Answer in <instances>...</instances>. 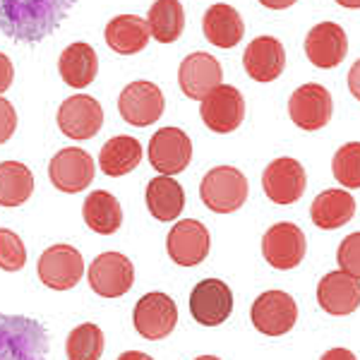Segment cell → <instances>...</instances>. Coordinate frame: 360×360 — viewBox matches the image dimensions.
I'll list each match as a JSON object with an SVG mask.
<instances>
[{"instance_id":"obj_14","label":"cell","mask_w":360,"mask_h":360,"mask_svg":"<svg viewBox=\"0 0 360 360\" xmlns=\"http://www.w3.org/2000/svg\"><path fill=\"white\" fill-rule=\"evenodd\" d=\"M334 101L332 94L322 84H303L293 91L288 101V115L300 130L315 132L322 130L332 120Z\"/></svg>"},{"instance_id":"obj_31","label":"cell","mask_w":360,"mask_h":360,"mask_svg":"<svg viewBox=\"0 0 360 360\" xmlns=\"http://www.w3.org/2000/svg\"><path fill=\"white\" fill-rule=\"evenodd\" d=\"M103 332L91 322L75 327L68 336V358L70 360H101L103 356Z\"/></svg>"},{"instance_id":"obj_1","label":"cell","mask_w":360,"mask_h":360,"mask_svg":"<svg viewBox=\"0 0 360 360\" xmlns=\"http://www.w3.org/2000/svg\"><path fill=\"white\" fill-rule=\"evenodd\" d=\"M75 0H0V32L22 44H39L56 32Z\"/></svg>"},{"instance_id":"obj_5","label":"cell","mask_w":360,"mask_h":360,"mask_svg":"<svg viewBox=\"0 0 360 360\" xmlns=\"http://www.w3.org/2000/svg\"><path fill=\"white\" fill-rule=\"evenodd\" d=\"M164 94L154 82L147 79H137V82L127 84L118 96V111L123 115L125 123L135 127H147L156 123L164 115Z\"/></svg>"},{"instance_id":"obj_33","label":"cell","mask_w":360,"mask_h":360,"mask_svg":"<svg viewBox=\"0 0 360 360\" xmlns=\"http://www.w3.org/2000/svg\"><path fill=\"white\" fill-rule=\"evenodd\" d=\"M27 264V248L22 238L8 229H0V269L20 271Z\"/></svg>"},{"instance_id":"obj_9","label":"cell","mask_w":360,"mask_h":360,"mask_svg":"<svg viewBox=\"0 0 360 360\" xmlns=\"http://www.w3.org/2000/svg\"><path fill=\"white\" fill-rule=\"evenodd\" d=\"M149 164L161 176H176L193 161V142L180 127H161L149 142Z\"/></svg>"},{"instance_id":"obj_19","label":"cell","mask_w":360,"mask_h":360,"mask_svg":"<svg viewBox=\"0 0 360 360\" xmlns=\"http://www.w3.org/2000/svg\"><path fill=\"white\" fill-rule=\"evenodd\" d=\"M348 53V37L336 22H322L305 37V56L315 68L329 70L344 63Z\"/></svg>"},{"instance_id":"obj_21","label":"cell","mask_w":360,"mask_h":360,"mask_svg":"<svg viewBox=\"0 0 360 360\" xmlns=\"http://www.w3.org/2000/svg\"><path fill=\"white\" fill-rule=\"evenodd\" d=\"M243 65L255 82H274L286 68V51L274 37H257L245 49Z\"/></svg>"},{"instance_id":"obj_25","label":"cell","mask_w":360,"mask_h":360,"mask_svg":"<svg viewBox=\"0 0 360 360\" xmlns=\"http://www.w3.org/2000/svg\"><path fill=\"white\" fill-rule=\"evenodd\" d=\"M356 214V200L348 190H324L315 197L310 207L312 224L317 229L334 231L346 226Z\"/></svg>"},{"instance_id":"obj_15","label":"cell","mask_w":360,"mask_h":360,"mask_svg":"<svg viewBox=\"0 0 360 360\" xmlns=\"http://www.w3.org/2000/svg\"><path fill=\"white\" fill-rule=\"evenodd\" d=\"M305 168L291 156H281V159L271 161L262 173V188L274 205H293V202H298L305 193Z\"/></svg>"},{"instance_id":"obj_41","label":"cell","mask_w":360,"mask_h":360,"mask_svg":"<svg viewBox=\"0 0 360 360\" xmlns=\"http://www.w3.org/2000/svg\"><path fill=\"white\" fill-rule=\"evenodd\" d=\"M341 8H348V10H360V0H336Z\"/></svg>"},{"instance_id":"obj_8","label":"cell","mask_w":360,"mask_h":360,"mask_svg":"<svg viewBox=\"0 0 360 360\" xmlns=\"http://www.w3.org/2000/svg\"><path fill=\"white\" fill-rule=\"evenodd\" d=\"M135 329L139 336L149 341L166 339L178 324V307L173 303L171 295L152 291L137 300L135 305Z\"/></svg>"},{"instance_id":"obj_42","label":"cell","mask_w":360,"mask_h":360,"mask_svg":"<svg viewBox=\"0 0 360 360\" xmlns=\"http://www.w3.org/2000/svg\"><path fill=\"white\" fill-rule=\"evenodd\" d=\"M195 360H221V358H217V356H200V358H195Z\"/></svg>"},{"instance_id":"obj_22","label":"cell","mask_w":360,"mask_h":360,"mask_svg":"<svg viewBox=\"0 0 360 360\" xmlns=\"http://www.w3.org/2000/svg\"><path fill=\"white\" fill-rule=\"evenodd\" d=\"M202 29H205L207 41L219 46V49H233L245 37V25H243L240 13L226 3H217L207 10Z\"/></svg>"},{"instance_id":"obj_39","label":"cell","mask_w":360,"mask_h":360,"mask_svg":"<svg viewBox=\"0 0 360 360\" xmlns=\"http://www.w3.org/2000/svg\"><path fill=\"white\" fill-rule=\"evenodd\" d=\"M259 3L269 10H286V8H291V5L298 3V0H259Z\"/></svg>"},{"instance_id":"obj_40","label":"cell","mask_w":360,"mask_h":360,"mask_svg":"<svg viewBox=\"0 0 360 360\" xmlns=\"http://www.w3.org/2000/svg\"><path fill=\"white\" fill-rule=\"evenodd\" d=\"M118 360H154V358L147 356V353H139V351H127Z\"/></svg>"},{"instance_id":"obj_4","label":"cell","mask_w":360,"mask_h":360,"mask_svg":"<svg viewBox=\"0 0 360 360\" xmlns=\"http://www.w3.org/2000/svg\"><path fill=\"white\" fill-rule=\"evenodd\" d=\"M250 317L259 334L283 336L298 322V305H295L293 295H288L286 291H264L252 303Z\"/></svg>"},{"instance_id":"obj_12","label":"cell","mask_w":360,"mask_h":360,"mask_svg":"<svg viewBox=\"0 0 360 360\" xmlns=\"http://www.w3.org/2000/svg\"><path fill=\"white\" fill-rule=\"evenodd\" d=\"M103 125V108L94 96L75 94L58 108V127L70 139H91Z\"/></svg>"},{"instance_id":"obj_26","label":"cell","mask_w":360,"mask_h":360,"mask_svg":"<svg viewBox=\"0 0 360 360\" xmlns=\"http://www.w3.org/2000/svg\"><path fill=\"white\" fill-rule=\"evenodd\" d=\"M139 161H142V144L130 135L111 137L98 154V168L111 178H120L135 171Z\"/></svg>"},{"instance_id":"obj_35","label":"cell","mask_w":360,"mask_h":360,"mask_svg":"<svg viewBox=\"0 0 360 360\" xmlns=\"http://www.w3.org/2000/svg\"><path fill=\"white\" fill-rule=\"evenodd\" d=\"M17 127V111L13 108V103L0 98V144L8 142L15 135Z\"/></svg>"},{"instance_id":"obj_36","label":"cell","mask_w":360,"mask_h":360,"mask_svg":"<svg viewBox=\"0 0 360 360\" xmlns=\"http://www.w3.org/2000/svg\"><path fill=\"white\" fill-rule=\"evenodd\" d=\"M13 79H15V68H13V63H10V58L5 56V53H0V94L10 89Z\"/></svg>"},{"instance_id":"obj_11","label":"cell","mask_w":360,"mask_h":360,"mask_svg":"<svg viewBox=\"0 0 360 360\" xmlns=\"http://www.w3.org/2000/svg\"><path fill=\"white\" fill-rule=\"evenodd\" d=\"M94 159L89 152L79 147H65L60 149L49 164V178L60 193L75 195L82 193L86 185L94 180Z\"/></svg>"},{"instance_id":"obj_20","label":"cell","mask_w":360,"mask_h":360,"mask_svg":"<svg viewBox=\"0 0 360 360\" xmlns=\"http://www.w3.org/2000/svg\"><path fill=\"white\" fill-rule=\"evenodd\" d=\"M224 79L221 63L212 53H190L180 63L178 82L185 96L202 101L209 91H214Z\"/></svg>"},{"instance_id":"obj_37","label":"cell","mask_w":360,"mask_h":360,"mask_svg":"<svg viewBox=\"0 0 360 360\" xmlns=\"http://www.w3.org/2000/svg\"><path fill=\"white\" fill-rule=\"evenodd\" d=\"M348 89H351V94L360 101V60L353 63L351 72H348Z\"/></svg>"},{"instance_id":"obj_24","label":"cell","mask_w":360,"mask_h":360,"mask_svg":"<svg viewBox=\"0 0 360 360\" xmlns=\"http://www.w3.org/2000/svg\"><path fill=\"white\" fill-rule=\"evenodd\" d=\"M58 70H60V77L68 86H72V89H84V86H89L96 79V72H98L96 51L84 41L70 44L60 53Z\"/></svg>"},{"instance_id":"obj_16","label":"cell","mask_w":360,"mask_h":360,"mask_svg":"<svg viewBox=\"0 0 360 360\" xmlns=\"http://www.w3.org/2000/svg\"><path fill=\"white\" fill-rule=\"evenodd\" d=\"M190 312L205 327H219L233 312V293L221 278H205L190 293Z\"/></svg>"},{"instance_id":"obj_38","label":"cell","mask_w":360,"mask_h":360,"mask_svg":"<svg viewBox=\"0 0 360 360\" xmlns=\"http://www.w3.org/2000/svg\"><path fill=\"white\" fill-rule=\"evenodd\" d=\"M319 360H358V358L348 348H332V351H327Z\"/></svg>"},{"instance_id":"obj_29","label":"cell","mask_w":360,"mask_h":360,"mask_svg":"<svg viewBox=\"0 0 360 360\" xmlns=\"http://www.w3.org/2000/svg\"><path fill=\"white\" fill-rule=\"evenodd\" d=\"M147 25L159 44H173L185 29V10L180 0H156L149 8Z\"/></svg>"},{"instance_id":"obj_27","label":"cell","mask_w":360,"mask_h":360,"mask_svg":"<svg viewBox=\"0 0 360 360\" xmlns=\"http://www.w3.org/2000/svg\"><path fill=\"white\" fill-rule=\"evenodd\" d=\"M147 209L159 221H173L185 209V193L178 180L171 176H159L147 185Z\"/></svg>"},{"instance_id":"obj_30","label":"cell","mask_w":360,"mask_h":360,"mask_svg":"<svg viewBox=\"0 0 360 360\" xmlns=\"http://www.w3.org/2000/svg\"><path fill=\"white\" fill-rule=\"evenodd\" d=\"M34 193V176L27 164L3 161L0 164V207H22Z\"/></svg>"},{"instance_id":"obj_3","label":"cell","mask_w":360,"mask_h":360,"mask_svg":"<svg viewBox=\"0 0 360 360\" xmlns=\"http://www.w3.org/2000/svg\"><path fill=\"white\" fill-rule=\"evenodd\" d=\"M248 178L233 166H217L202 178L200 197L207 209L217 214H233L248 200Z\"/></svg>"},{"instance_id":"obj_10","label":"cell","mask_w":360,"mask_h":360,"mask_svg":"<svg viewBox=\"0 0 360 360\" xmlns=\"http://www.w3.org/2000/svg\"><path fill=\"white\" fill-rule=\"evenodd\" d=\"M84 276V259L77 248L53 245L39 257V278L53 291H70Z\"/></svg>"},{"instance_id":"obj_18","label":"cell","mask_w":360,"mask_h":360,"mask_svg":"<svg viewBox=\"0 0 360 360\" xmlns=\"http://www.w3.org/2000/svg\"><path fill=\"white\" fill-rule=\"evenodd\" d=\"M317 303L327 315H353L360 307V278L346 271H329L317 286Z\"/></svg>"},{"instance_id":"obj_34","label":"cell","mask_w":360,"mask_h":360,"mask_svg":"<svg viewBox=\"0 0 360 360\" xmlns=\"http://www.w3.org/2000/svg\"><path fill=\"white\" fill-rule=\"evenodd\" d=\"M336 259H339L341 271L360 278V231L358 233H351L341 240L339 252H336Z\"/></svg>"},{"instance_id":"obj_28","label":"cell","mask_w":360,"mask_h":360,"mask_svg":"<svg viewBox=\"0 0 360 360\" xmlns=\"http://www.w3.org/2000/svg\"><path fill=\"white\" fill-rule=\"evenodd\" d=\"M84 224L89 226L94 233L111 236L120 229L123 224V207L115 200L111 193H103V190H94L84 200Z\"/></svg>"},{"instance_id":"obj_32","label":"cell","mask_w":360,"mask_h":360,"mask_svg":"<svg viewBox=\"0 0 360 360\" xmlns=\"http://www.w3.org/2000/svg\"><path fill=\"white\" fill-rule=\"evenodd\" d=\"M334 178L344 188L358 190L360 188V142H348L334 154L332 161Z\"/></svg>"},{"instance_id":"obj_7","label":"cell","mask_w":360,"mask_h":360,"mask_svg":"<svg viewBox=\"0 0 360 360\" xmlns=\"http://www.w3.org/2000/svg\"><path fill=\"white\" fill-rule=\"evenodd\" d=\"M135 283V266L120 252H101L89 266V286L101 298H120Z\"/></svg>"},{"instance_id":"obj_17","label":"cell","mask_w":360,"mask_h":360,"mask_svg":"<svg viewBox=\"0 0 360 360\" xmlns=\"http://www.w3.org/2000/svg\"><path fill=\"white\" fill-rule=\"evenodd\" d=\"M209 231L202 221L195 219H183L171 229L166 238L168 257L180 266H195L202 264L209 255Z\"/></svg>"},{"instance_id":"obj_13","label":"cell","mask_w":360,"mask_h":360,"mask_svg":"<svg viewBox=\"0 0 360 360\" xmlns=\"http://www.w3.org/2000/svg\"><path fill=\"white\" fill-rule=\"evenodd\" d=\"M245 118V98L236 86L219 84L214 91L202 98V120L212 132L226 135L238 130Z\"/></svg>"},{"instance_id":"obj_2","label":"cell","mask_w":360,"mask_h":360,"mask_svg":"<svg viewBox=\"0 0 360 360\" xmlns=\"http://www.w3.org/2000/svg\"><path fill=\"white\" fill-rule=\"evenodd\" d=\"M49 332L27 315H0V360H46Z\"/></svg>"},{"instance_id":"obj_23","label":"cell","mask_w":360,"mask_h":360,"mask_svg":"<svg viewBox=\"0 0 360 360\" xmlns=\"http://www.w3.org/2000/svg\"><path fill=\"white\" fill-rule=\"evenodd\" d=\"M149 25L139 15H118L106 27V44L113 53L135 56L147 49L149 44Z\"/></svg>"},{"instance_id":"obj_6","label":"cell","mask_w":360,"mask_h":360,"mask_svg":"<svg viewBox=\"0 0 360 360\" xmlns=\"http://www.w3.org/2000/svg\"><path fill=\"white\" fill-rule=\"evenodd\" d=\"M305 250H307V240L303 229L288 221L271 226L262 238V255L266 264L281 271L295 269V266L303 262Z\"/></svg>"}]
</instances>
